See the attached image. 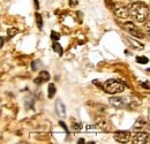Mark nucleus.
I'll list each match as a JSON object with an SVG mask.
<instances>
[{
  "mask_svg": "<svg viewBox=\"0 0 150 144\" xmlns=\"http://www.w3.org/2000/svg\"><path fill=\"white\" fill-rule=\"evenodd\" d=\"M128 14L132 16L133 20H135L136 22L143 23L148 20L149 16V7L147 4L144 2H133L128 7Z\"/></svg>",
  "mask_w": 150,
  "mask_h": 144,
  "instance_id": "obj_1",
  "label": "nucleus"
},
{
  "mask_svg": "<svg viewBox=\"0 0 150 144\" xmlns=\"http://www.w3.org/2000/svg\"><path fill=\"white\" fill-rule=\"evenodd\" d=\"M103 90L105 91L106 93H110V95H117V93H120L125 90V84L121 83L120 81H117V80H108L103 83L102 85Z\"/></svg>",
  "mask_w": 150,
  "mask_h": 144,
  "instance_id": "obj_2",
  "label": "nucleus"
},
{
  "mask_svg": "<svg viewBox=\"0 0 150 144\" xmlns=\"http://www.w3.org/2000/svg\"><path fill=\"white\" fill-rule=\"evenodd\" d=\"M120 27L124 28L129 35H132L133 37H135V38H143V37H144V35L141 32V30H140L133 22H125V23H121Z\"/></svg>",
  "mask_w": 150,
  "mask_h": 144,
  "instance_id": "obj_3",
  "label": "nucleus"
},
{
  "mask_svg": "<svg viewBox=\"0 0 150 144\" xmlns=\"http://www.w3.org/2000/svg\"><path fill=\"white\" fill-rule=\"evenodd\" d=\"M131 141L133 144H149V134L146 131H137L132 136Z\"/></svg>",
  "mask_w": 150,
  "mask_h": 144,
  "instance_id": "obj_4",
  "label": "nucleus"
},
{
  "mask_svg": "<svg viewBox=\"0 0 150 144\" xmlns=\"http://www.w3.org/2000/svg\"><path fill=\"white\" fill-rule=\"evenodd\" d=\"M110 7L113 9V13L117 18H127L129 16L128 14V8L122 6V5H110Z\"/></svg>",
  "mask_w": 150,
  "mask_h": 144,
  "instance_id": "obj_5",
  "label": "nucleus"
},
{
  "mask_svg": "<svg viewBox=\"0 0 150 144\" xmlns=\"http://www.w3.org/2000/svg\"><path fill=\"white\" fill-rule=\"evenodd\" d=\"M113 138L118 143H127L129 141V138H131V134H129V131H126V130H119V131L114 133Z\"/></svg>",
  "mask_w": 150,
  "mask_h": 144,
  "instance_id": "obj_6",
  "label": "nucleus"
},
{
  "mask_svg": "<svg viewBox=\"0 0 150 144\" xmlns=\"http://www.w3.org/2000/svg\"><path fill=\"white\" fill-rule=\"evenodd\" d=\"M109 103H110V105H112L113 107L121 108L126 105V99L122 98V97L115 96V97H111V98L109 99Z\"/></svg>",
  "mask_w": 150,
  "mask_h": 144,
  "instance_id": "obj_7",
  "label": "nucleus"
},
{
  "mask_svg": "<svg viewBox=\"0 0 150 144\" xmlns=\"http://www.w3.org/2000/svg\"><path fill=\"white\" fill-rule=\"evenodd\" d=\"M56 113L61 118L66 116V108H65V105L61 100H57L56 102Z\"/></svg>",
  "mask_w": 150,
  "mask_h": 144,
  "instance_id": "obj_8",
  "label": "nucleus"
},
{
  "mask_svg": "<svg viewBox=\"0 0 150 144\" xmlns=\"http://www.w3.org/2000/svg\"><path fill=\"white\" fill-rule=\"evenodd\" d=\"M126 40H127V43L131 45L133 49H135V50H137V51H141V50L144 49V45H143L142 43H140V42L133 39L131 37H126Z\"/></svg>",
  "mask_w": 150,
  "mask_h": 144,
  "instance_id": "obj_9",
  "label": "nucleus"
},
{
  "mask_svg": "<svg viewBox=\"0 0 150 144\" xmlns=\"http://www.w3.org/2000/svg\"><path fill=\"white\" fill-rule=\"evenodd\" d=\"M144 126H146L144 119H143V118H139V119L135 121L134 126H133V130H141L142 128H144Z\"/></svg>",
  "mask_w": 150,
  "mask_h": 144,
  "instance_id": "obj_10",
  "label": "nucleus"
},
{
  "mask_svg": "<svg viewBox=\"0 0 150 144\" xmlns=\"http://www.w3.org/2000/svg\"><path fill=\"white\" fill-rule=\"evenodd\" d=\"M108 121L105 120V119H103V118H98L97 120H96V126L98 127V128H100V129H106L108 128Z\"/></svg>",
  "mask_w": 150,
  "mask_h": 144,
  "instance_id": "obj_11",
  "label": "nucleus"
},
{
  "mask_svg": "<svg viewBox=\"0 0 150 144\" xmlns=\"http://www.w3.org/2000/svg\"><path fill=\"white\" fill-rule=\"evenodd\" d=\"M56 92H57L56 85H54L53 83L49 84V87H47V97H49V98H52V97L56 95Z\"/></svg>",
  "mask_w": 150,
  "mask_h": 144,
  "instance_id": "obj_12",
  "label": "nucleus"
},
{
  "mask_svg": "<svg viewBox=\"0 0 150 144\" xmlns=\"http://www.w3.org/2000/svg\"><path fill=\"white\" fill-rule=\"evenodd\" d=\"M52 49H53V51H54L56 53L59 54V55H62V53H64L62 46H61L59 43H57V42H54V43H53V45H52Z\"/></svg>",
  "mask_w": 150,
  "mask_h": 144,
  "instance_id": "obj_13",
  "label": "nucleus"
},
{
  "mask_svg": "<svg viewBox=\"0 0 150 144\" xmlns=\"http://www.w3.org/2000/svg\"><path fill=\"white\" fill-rule=\"evenodd\" d=\"M36 21H37L38 29H42V27H43V20H42V15L39 13H36Z\"/></svg>",
  "mask_w": 150,
  "mask_h": 144,
  "instance_id": "obj_14",
  "label": "nucleus"
},
{
  "mask_svg": "<svg viewBox=\"0 0 150 144\" xmlns=\"http://www.w3.org/2000/svg\"><path fill=\"white\" fill-rule=\"evenodd\" d=\"M136 62H139V64H148L149 59L147 56H137L136 58Z\"/></svg>",
  "mask_w": 150,
  "mask_h": 144,
  "instance_id": "obj_15",
  "label": "nucleus"
},
{
  "mask_svg": "<svg viewBox=\"0 0 150 144\" xmlns=\"http://www.w3.org/2000/svg\"><path fill=\"white\" fill-rule=\"evenodd\" d=\"M39 75L44 78V81H45V82H47V81L50 80V77H51V76H50V74L46 72V71H42V72L39 73Z\"/></svg>",
  "mask_w": 150,
  "mask_h": 144,
  "instance_id": "obj_16",
  "label": "nucleus"
},
{
  "mask_svg": "<svg viewBox=\"0 0 150 144\" xmlns=\"http://www.w3.org/2000/svg\"><path fill=\"white\" fill-rule=\"evenodd\" d=\"M42 66V62L40 60H35L33 64H31V67H33V71H37L38 68Z\"/></svg>",
  "mask_w": 150,
  "mask_h": 144,
  "instance_id": "obj_17",
  "label": "nucleus"
},
{
  "mask_svg": "<svg viewBox=\"0 0 150 144\" xmlns=\"http://www.w3.org/2000/svg\"><path fill=\"white\" fill-rule=\"evenodd\" d=\"M18 34V29H15V28H12V29H9L8 30V32H7V35L9 38H12V37L14 36V35H16Z\"/></svg>",
  "mask_w": 150,
  "mask_h": 144,
  "instance_id": "obj_18",
  "label": "nucleus"
},
{
  "mask_svg": "<svg viewBox=\"0 0 150 144\" xmlns=\"http://www.w3.org/2000/svg\"><path fill=\"white\" fill-rule=\"evenodd\" d=\"M34 82L36 83V84H43V83H45V81H44V78L40 76V75H38L37 77L34 80Z\"/></svg>",
  "mask_w": 150,
  "mask_h": 144,
  "instance_id": "obj_19",
  "label": "nucleus"
},
{
  "mask_svg": "<svg viewBox=\"0 0 150 144\" xmlns=\"http://www.w3.org/2000/svg\"><path fill=\"white\" fill-rule=\"evenodd\" d=\"M59 38H60V35H59L57 31H52V32H51V39H52V40L57 42V40H59Z\"/></svg>",
  "mask_w": 150,
  "mask_h": 144,
  "instance_id": "obj_20",
  "label": "nucleus"
},
{
  "mask_svg": "<svg viewBox=\"0 0 150 144\" xmlns=\"http://www.w3.org/2000/svg\"><path fill=\"white\" fill-rule=\"evenodd\" d=\"M59 125H60V126L65 129V131H66V133H68V128H67V126L65 125V122H64V121H59Z\"/></svg>",
  "mask_w": 150,
  "mask_h": 144,
  "instance_id": "obj_21",
  "label": "nucleus"
},
{
  "mask_svg": "<svg viewBox=\"0 0 150 144\" xmlns=\"http://www.w3.org/2000/svg\"><path fill=\"white\" fill-rule=\"evenodd\" d=\"M146 32H147V34H149V32H150V29H149V22H148V21H146Z\"/></svg>",
  "mask_w": 150,
  "mask_h": 144,
  "instance_id": "obj_22",
  "label": "nucleus"
},
{
  "mask_svg": "<svg viewBox=\"0 0 150 144\" xmlns=\"http://www.w3.org/2000/svg\"><path fill=\"white\" fill-rule=\"evenodd\" d=\"M141 85H142V88H146V89H149V82L147 81L146 83H141Z\"/></svg>",
  "mask_w": 150,
  "mask_h": 144,
  "instance_id": "obj_23",
  "label": "nucleus"
},
{
  "mask_svg": "<svg viewBox=\"0 0 150 144\" xmlns=\"http://www.w3.org/2000/svg\"><path fill=\"white\" fill-rule=\"evenodd\" d=\"M4 44H5V38L4 37H0V49L4 46Z\"/></svg>",
  "mask_w": 150,
  "mask_h": 144,
  "instance_id": "obj_24",
  "label": "nucleus"
},
{
  "mask_svg": "<svg viewBox=\"0 0 150 144\" xmlns=\"http://www.w3.org/2000/svg\"><path fill=\"white\" fill-rule=\"evenodd\" d=\"M81 128H82V125H81V124H76V125H74L75 130H79V129H81Z\"/></svg>",
  "mask_w": 150,
  "mask_h": 144,
  "instance_id": "obj_25",
  "label": "nucleus"
},
{
  "mask_svg": "<svg viewBox=\"0 0 150 144\" xmlns=\"http://www.w3.org/2000/svg\"><path fill=\"white\" fill-rule=\"evenodd\" d=\"M77 143H79V144H83V143H84V140H83V138H80V140L77 141Z\"/></svg>",
  "mask_w": 150,
  "mask_h": 144,
  "instance_id": "obj_26",
  "label": "nucleus"
},
{
  "mask_svg": "<svg viewBox=\"0 0 150 144\" xmlns=\"http://www.w3.org/2000/svg\"><path fill=\"white\" fill-rule=\"evenodd\" d=\"M34 1H35V5H36V8L38 9V8H39V4H38V1L37 0H34Z\"/></svg>",
  "mask_w": 150,
  "mask_h": 144,
  "instance_id": "obj_27",
  "label": "nucleus"
}]
</instances>
